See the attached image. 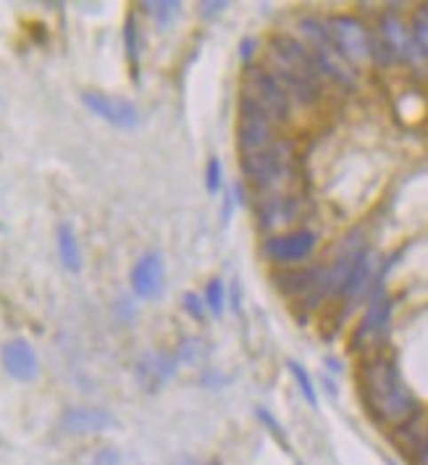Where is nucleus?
I'll use <instances>...</instances> for the list:
<instances>
[{"label": "nucleus", "mask_w": 428, "mask_h": 465, "mask_svg": "<svg viewBox=\"0 0 428 465\" xmlns=\"http://www.w3.org/2000/svg\"><path fill=\"white\" fill-rule=\"evenodd\" d=\"M92 465H122V455L114 447H103V450L95 453Z\"/></svg>", "instance_id": "24"}, {"label": "nucleus", "mask_w": 428, "mask_h": 465, "mask_svg": "<svg viewBox=\"0 0 428 465\" xmlns=\"http://www.w3.org/2000/svg\"><path fill=\"white\" fill-rule=\"evenodd\" d=\"M142 11L147 16H153L161 27H171L179 13H182V3L177 0H155V3H142Z\"/></svg>", "instance_id": "18"}, {"label": "nucleus", "mask_w": 428, "mask_h": 465, "mask_svg": "<svg viewBox=\"0 0 428 465\" xmlns=\"http://www.w3.org/2000/svg\"><path fill=\"white\" fill-rule=\"evenodd\" d=\"M318 245V237L310 229H297V232L289 234H276V237H268L263 242V253L273 261V263H300L313 255Z\"/></svg>", "instance_id": "7"}, {"label": "nucleus", "mask_w": 428, "mask_h": 465, "mask_svg": "<svg viewBox=\"0 0 428 465\" xmlns=\"http://www.w3.org/2000/svg\"><path fill=\"white\" fill-rule=\"evenodd\" d=\"M326 24H329L337 53L347 66H366L373 60V35L358 16L339 13V16H331Z\"/></svg>", "instance_id": "4"}, {"label": "nucleus", "mask_w": 428, "mask_h": 465, "mask_svg": "<svg viewBox=\"0 0 428 465\" xmlns=\"http://www.w3.org/2000/svg\"><path fill=\"white\" fill-rule=\"evenodd\" d=\"M210 465H218V463H210Z\"/></svg>", "instance_id": "29"}, {"label": "nucleus", "mask_w": 428, "mask_h": 465, "mask_svg": "<svg viewBox=\"0 0 428 465\" xmlns=\"http://www.w3.org/2000/svg\"><path fill=\"white\" fill-rule=\"evenodd\" d=\"M163 277H166L163 258L158 253H145L131 269V290L137 297L150 300L163 290Z\"/></svg>", "instance_id": "11"}, {"label": "nucleus", "mask_w": 428, "mask_h": 465, "mask_svg": "<svg viewBox=\"0 0 428 465\" xmlns=\"http://www.w3.org/2000/svg\"><path fill=\"white\" fill-rule=\"evenodd\" d=\"M361 389L368 410L384 426H402L418 415V403L408 389L400 365L392 355L370 357L361 371Z\"/></svg>", "instance_id": "1"}, {"label": "nucleus", "mask_w": 428, "mask_h": 465, "mask_svg": "<svg viewBox=\"0 0 428 465\" xmlns=\"http://www.w3.org/2000/svg\"><path fill=\"white\" fill-rule=\"evenodd\" d=\"M418 465H428V431L424 445H421V450H418Z\"/></svg>", "instance_id": "27"}, {"label": "nucleus", "mask_w": 428, "mask_h": 465, "mask_svg": "<svg viewBox=\"0 0 428 465\" xmlns=\"http://www.w3.org/2000/svg\"><path fill=\"white\" fill-rule=\"evenodd\" d=\"M116 426L114 413H108L106 407L95 405H79L63 410L61 429L66 434H76V437H87V434H100Z\"/></svg>", "instance_id": "9"}, {"label": "nucleus", "mask_w": 428, "mask_h": 465, "mask_svg": "<svg viewBox=\"0 0 428 465\" xmlns=\"http://www.w3.org/2000/svg\"><path fill=\"white\" fill-rule=\"evenodd\" d=\"M177 357L169 352H150L137 363V376L147 389H158L163 387L174 373H177Z\"/></svg>", "instance_id": "14"}, {"label": "nucleus", "mask_w": 428, "mask_h": 465, "mask_svg": "<svg viewBox=\"0 0 428 465\" xmlns=\"http://www.w3.org/2000/svg\"><path fill=\"white\" fill-rule=\"evenodd\" d=\"M123 43H126V59H129V66H131V74H134V79H137V71H139V35H137V21H134V16L126 19Z\"/></svg>", "instance_id": "19"}, {"label": "nucleus", "mask_w": 428, "mask_h": 465, "mask_svg": "<svg viewBox=\"0 0 428 465\" xmlns=\"http://www.w3.org/2000/svg\"><path fill=\"white\" fill-rule=\"evenodd\" d=\"M3 368L16 381H32L40 373V360L35 348L27 340H11L3 345Z\"/></svg>", "instance_id": "10"}, {"label": "nucleus", "mask_w": 428, "mask_h": 465, "mask_svg": "<svg viewBox=\"0 0 428 465\" xmlns=\"http://www.w3.org/2000/svg\"><path fill=\"white\" fill-rule=\"evenodd\" d=\"M303 213V203L297 195H268L263 197V205L258 211L260 216V227L263 229H279V227H287L292 221H297Z\"/></svg>", "instance_id": "12"}, {"label": "nucleus", "mask_w": 428, "mask_h": 465, "mask_svg": "<svg viewBox=\"0 0 428 465\" xmlns=\"http://www.w3.org/2000/svg\"><path fill=\"white\" fill-rule=\"evenodd\" d=\"M276 285L284 294H303L323 285V271H287L276 277Z\"/></svg>", "instance_id": "17"}, {"label": "nucleus", "mask_w": 428, "mask_h": 465, "mask_svg": "<svg viewBox=\"0 0 428 465\" xmlns=\"http://www.w3.org/2000/svg\"><path fill=\"white\" fill-rule=\"evenodd\" d=\"M376 263H378V258H376V255L366 247L363 255L358 258V263L353 266V271H350L345 287H342V292H339V297L347 300V302H355L358 297H363V294L368 292V287H370V282H373Z\"/></svg>", "instance_id": "15"}, {"label": "nucleus", "mask_w": 428, "mask_h": 465, "mask_svg": "<svg viewBox=\"0 0 428 465\" xmlns=\"http://www.w3.org/2000/svg\"><path fill=\"white\" fill-rule=\"evenodd\" d=\"M242 174L258 192H263V197L281 195L284 187L295 179L292 145L276 140V145H271L266 150L242 153Z\"/></svg>", "instance_id": "2"}, {"label": "nucleus", "mask_w": 428, "mask_h": 465, "mask_svg": "<svg viewBox=\"0 0 428 465\" xmlns=\"http://www.w3.org/2000/svg\"><path fill=\"white\" fill-rule=\"evenodd\" d=\"M389 318H392V297L384 290H376L373 297H370V302H368V310L366 316H363V324H361L358 334H355V340L361 345L378 340L386 332Z\"/></svg>", "instance_id": "13"}, {"label": "nucleus", "mask_w": 428, "mask_h": 465, "mask_svg": "<svg viewBox=\"0 0 428 465\" xmlns=\"http://www.w3.org/2000/svg\"><path fill=\"white\" fill-rule=\"evenodd\" d=\"M184 308H186L194 318H202V313H205V300H200L197 294L189 292V294L184 297Z\"/></svg>", "instance_id": "25"}, {"label": "nucleus", "mask_w": 428, "mask_h": 465, "mask_svg": "<svg viewBox=\"0 0 428 465\" xmlns=\"http://www.w3.org/2000/svg\"><path fill=\"white\" fill-rule=\"evenodd\" d=\"M82 103L95 114V116L106 118L108 124L119 126V129H137L139 126V111L134 103L123 100V98H114L98 90H87L82 92Z\"/></svg>", "instance_id": "8"}, {"label": "nucleus", "mask_w": 428, "mask_h": 465, "mask_svg": "<svg viewBox=\"0 0 428 465\" xmlns=\"http://www.w3.org/2000/svg\"><path fill=\"white\" fill-rule=\"evenodd\" d=\"M240 108H242V118H240V148H242V153H258V150H266V148L276 145V134H273L276 121L247 95H242Z\"/></svg>", "instance_id": "6"}, {"label": "nucleus", "mask_w": 428, "mask_h": 465, "mask_svg": "<svg viewBox=\"0 0 428 465\" xmlns=\"http://www.w3.org/2000/svg\"><path fill=\"white\" fill-rule=\"evenodd\" d=\"M205 305L210 308L213 316H221L224 313V302H226V290H224V282L221 279H213L208 287H205Z\"/></svg>", "instance_id": "21"}, {"label": "nucleus", "mask_w": 428, "mask_h": 465, "mask_svg": "<svg viewBox=\"0 0 428 465\" xmlns=\"http://www.w3.org/2000/svg\"><path fill=\"white\" fill-rule=\"evenodd\" d=\"M247 98H252L268 116L273 118L276 124L279 121H287L289 118V95L284 92V87L276 82V76L263 68V66H252L247 71Z\"/></svg>", "instance_id": "5"}, {"label": "nucleus", "mask_w": 428, "mask_h": 465, "mask_svg": "<svg viewBox=\"0 0 428 465\" xmlns=\"http://www.w3.org/2000/svg\"><path fill=\"white\" fill-rule=\"evenodd\" d=\"M59 255H61V263L66 271L71 274H79L82 271V247H79V239L71 224H61L59 227Z\"/></svg>", "instance_id": "16"}, {"label": "nucleus", "mask_w": 428, "mask_h": 465, "mask_svg": "<svg viewBox=\"0 0 428 465\" xmlns=\"http://www.w3.org/2000/svg\"><path fill=\"white\" fill-rule=\"evenodd\" d=\"M205 184H208V192L216 195L221 189V164L216 158H210L208 164V176H205Z\"/></svg>", "instance_id": "23"}, {"label": "nucleus", "mask_w": 428, "mask_h": 465, "mask_svg": "<svg viewBox=\"0 0 428 465\" xmlns=\"http://www.w3.org/2000/svg\"><path fill=\"white\" fill-rule=\"evenodd\" d=\"M226 5H229V3H221V0H216V3H202V5H200V13H202V16H213V13H218V11H224Z\"/></svg>", "instance_id": "26"}, {"label": "nucleus", "mask_w": 428, "mask_h": 465, "mask_svg": "<svg viewBox=\"0 0 428 465\" xmlns=\"http://www.w3.org/2000/svg\"><path fill=\"white\" fill-rule=\"evenodd\" d=\"M410 29H413L416 43L421 45V51L428 56V3L416 11V16H413V27H410Z\"/></svg>", "instance_id": "22"}, {"label": "nucleus", "mask_w": 428, "mask_h": 465, "mask_svg": "<svg viewBox=\"0 0 428 465\" xmlns=\"http://www.w3.org/2000/svg\"><path fill=\"white\" fill-rule=\"evenodd\" d=\"M252 45H255L252 40H245V43H242V51H240V53H242V59L245 60L252 56Z\"/></svg>", "instance_id": "28"}, {"label": "nucleus", "mask_w": 428, "mask_h": 465, "mask_svg": "<svg viewBox=\"0 0 428 465\" xmlns=\"http://www.w3.org/2000/svg\"><path fill=\"white\" fill-rule=\"evenodd\" d=\"M289 371H292V376L297 379V387H300L303 397L307 400V405L318 407V395H315V384H313L310 373H307L305 368H303L297 360H289Z\"/></svg>", "instance_id": "20"}, {"label": "nucleus", "mask_w": 428, "mask_h": 465, "mask_svg": "<svg viewBox=\"0 0 428 465\" xmlns=\"http://www.w3.org/2000/svg\"><path fill=\"white\" fill-rule=\"evenodd\" d=\"M300 35H303V45L310 51V56L315 60L321 76L323 79H331L334 84H342L347 90H355L358 76L342 60V56L337 53L334 40H331V32H329V24L321 21V19H315V16H307V19L300 21Z\"/></svg>", "instance_id": "3"}]
</instances>
